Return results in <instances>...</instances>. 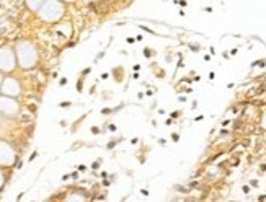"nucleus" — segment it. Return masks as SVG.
Listing matches in <instances>:
<instances>
[{
	"label": "nucleus",
	"instance_id": "obj_11",
	"mask_svg": "<svg viewBox=\"0 0 266 202\" xmlns=\"http://www.w3.org/2000/svg\"><path fill=\"white\" fill-rule=\"evenodd\" d=\"M101 161H103V160H101V158H98V160H95V161H93L92 170H98V168L101 166Z\"/></svg>",
	"mask_w": 266,
	"mask_h": 202
},
{
	"label": "nucleus",
	"instance_id": "obj_4",
	"mask_svg": "<svg viewBox=\"0 0 266 202\" xmlns=\"http://www.w3.org/2000/svg\"><path fill=\"white\" fill-rule=\"evenodd\" d=\"M18 160V152L15 149V145L5 141V139H0V168H13Z\"/></svg>",
	"mask_w": 266,
	"mask_h": 202
},
{
	"label": "nucleus",
	"instance_id": "obj_18",
	"mask_svg": "<svg viewBox=\"0 0 266 202\" xmlns=\"http://www.w3.org/2000/svg\"><path fill=\"white\" fill-rule=\"evenodd\" d=\"M261 127H263V129L266 130V113H264V114L261 116Z\"/></svg>",
	"mask_w": 266,
	"mask_h": 202
},
{
	"label": "nucleus",
	"instance_id": "obj_16",
	"mask_svg": "<svg viewBox=\"0 0 266 202\" xmlns=\"http://www.w3.org/2000/svg\"><path fill=\"white\" fill-rule=\"evenodd\" d=\"M92 134H95V136H97V134H101V129H100L98 126H93V127H92Z\"/></svg>",
	"mask_w": 266,
	"mask_h": 202
},
{
	"label": "nucleus",
	"instance_id": "obj_38",
	"mask_svg": "<svg viewBox=\"0 0 266 202\" xmlns=\"http://www.w3.org/2000/svg\"><path fill=\"white\" fill-rule=\"evenodd\" d=\"M36 155H38V153H36V152H35V153H33V155H31V157H29V161H31V160H35V158H36Z\"/></svg>",
	"mask_w": 266,
	"mask_h": 202
},
{
	"label": "nucleus",
	"instance_id": "obj_24",
	"mask_svg": "<svg viewBox=\"0 0 266 202\" xmlns=\"http://www.w3.org/2000/svg\"><path fill=\"white\" fill-rule=\"evenodd\" d=\"M79 172H80V173L87 172V165H80V166H79Z\"/></svg>",
	"mask_w": 266,
	"mask_h": 202
},
{
	"label": "nucleus",
	"instance_id": "obj_19",
	"mask_svg": "<svg viewBox=\"0 0 266 202\" xmlns=\"http://www.w3.org/2000/svg\"><path fill=\"white\" fill-rule=\"evenodd\" d=\"M108 130L109 132H116V130H118V127H116L114 124H108Z\"/></svg>",
	"mask_w": 266,
	"mask_h": 202
},
{
	"label": "nucleus",
	"instance_id": "obj_32",
	"mask_svg": "<svg viewBox=\"0 0 266 202\" xmlns=\"http://www.w3.org/2000/svg\"><path fill=\"white\" fill-rule=\"evenodd\" d=\"M140 194H142V196H149V191L147 189H142V191H140Z\"/></svg>",
	"mask_w": 266,
	"mask_h": 202
},
{
	"label": "nucleus",
	"instance_id": "obj_26",
	"mask_svg": "<svg viewBox=\"0 0 266 202\" xmlns=\"http://www.w3.org/2000/svg\"><path fill=\"white\" fill-rule=\"evenodd\" d=\"M101 113H103V114H111V113H113V110H109V108H105V110L101 111Z\"/></svg>",
	"mask_w": 266,
	"mask_h": 202
},
{
	"label": "nucleus",
	"instance_id": "obj_2",
	"mask_svg": "<svg viewBox=\"0 0 266 202\" xmlns=\"http://www.w3.org/2000/svg\"><path fill=\"white\" fill-rule=\"evenodd\" d=\"M66 4L64 2H57V0H46L43 2L40 12H38V18H40L43 23H48V25H52V23H59L62 18L66 17Z\"/></svg>",
	"mask_w": 266,
	"mask_h": 202
},
{
	"label": "nucleus",
	"instance_id": "obj_30",
	"mask_svg": "<svg viewBox=\"0 0 266 202\" xmlns=\"http://www.w3.org/2000/svg\"><path fill=\"white\" fill-rule=\"evenodd\" d=\"M178 116H180V111H175V113H171V118H173V119H176V118H178Z\"/></svg>",
	"mask_w": 266,
	"mask_h": 202
},
{
	"label": "nucleus",
	"instance_id": "obj_15",
	"mask_svg": "<svg viewBox=\"0 0 266 202\" xmlns=\"http://www.w3.org/2000/svg\"><path fill=\"white\" fill-rule=\"evenodd\" d=\"M116 144H118V142H116V141H109V144L106 145V149H108V150L114 149V147H116Z\"/></svg>",
	"mask_w": 266,
	"mask_h": 202
},
{
	"label": "nucleus",
	"instance_id": "obj_34",
	"mask_svg": "<svg viewBox=\"0 0 266 202\" xmlns=\"http://www.w3.org/2000/svg\"><path fill=\"white\" fill-rule=\"evenodd\" d=\"M134 41H136L134 38H128V43H129V44H132V43H134Z\"/></svg>",
	"mask_w": 266,
	"mask_h": 202
},
{
	"label": "nucleus",
	"instance_id": "obj_27",
	"mask_svg": "<svg viewBox=\"0 0 266 202\" xmlns=\"http://www.w3.org/2000/svg\"><path fill=\"white\" fill-rule=\"evenodd\" d=\"M92 72V69L88 67V69H85V71H82V75H88Z\"/></svg>",
	"mask_w": 266,
	"mask_h": 202
},
{
	"label": "nucleus",
	"instance_id": "obj_41",
	"mask_svg": "<svg viewBox=\"0 0 266 202\" xmlns=\"http://www.w3.org/2000/svg\"><path fill=\"white\" fill-rule=\"evenodd\" d=\"M2 82H4V75L0 74V85H2Z\"/></svg>",
	"mask_w": 266,
	"mask_h": 202
},
{
	"label": "nucleus",
	"instance_id": "obj_29",
	"mask_svg": "<svg viewBox=\"0 0 266 202\" xmlns=\"http://www.w3.org/2000/svg\"><path fill=\"white\" fill-rule=\"evenodd\" d=\"M70 178H72V180H77V178H79V173H77V172H74L72 175H70Z\"/></svg>",
	"mask_w": 266,
	"mask_h": 202
},
{
	"label": "nucleus",
	"instance_id": "obj_40",
	"mask_svg": "<svg viewBox=\"0 0 266 202\" xmlns=\"http://www.w3.org/2000/svg\"><path fill=\"white\" fill-rule=\"evenodd\" d=\"M258 200H260V202H263V200H266V196H260V197H258Z\"/></svg>",
	"mask_w": 266,
	"mask_h": 202
},
{
	"label": "nucleus",
	"instance_id": "obj_23",
	"mask_svg": "<svg viewBox=\"0 0 266 202\" xmlns=\"http://www.w3.org/2000/svg\"><path fill=\"white\" fill-rule=\"evenodd\" d=\"M250 186H252V188H258V181L252 180V181H250Z\"/></svg>",
	"mask_w": 266,
	"mask_h": 202
},
{
	"label": "nucleus",
	"instance_id": "obj_12",
	"mask_svg": "<svg viewBox=\"0 0 266 202\" xmlns=\"http://www.w3.org/2000/svg\"><path fill=\"white\" fill-rule=\"evenodd\" d=\"M152 54H154V52H152L151 48H145V49H144V56H145L147 59H151V57H152Z\"/></svg>",
	"mask_w": 266,
	"mask_h": 202
},
{
	"label": "nucleus",
	"instance_id": "obj_13",
	"mask_svg": "<svg viewBox=\"0 0 266 202\" xmlns=\"http://www.w3.org/2000/svg\"><path fill=\"white\" fill-rule=\"evenodd\" d=\"M77 91H79V93L83 91V80H82V79H80L79 82H77Z\"/></svg>",
	"mask_w": 266,
	"mask_h": 202
},
{
	"label": "nucleus",
	"instance_id": "obj_10",
	"mask_svg": "<svg viewBox=\"0 0 266 202\" xmlns=\"http://www.w3.org/2000/svg\"><path fill=\"white\" fill-rule=\"evenodd\" d=\"M5 183H7V175H5V170L0 168V191L4 189Z\"/></svg>",
	"mask_w": 266,
	"mask_h": 202
},
{
	"label": "nucleus",
	"instance_id": "obj_6",
	"mask_svg": "<svg viewBox=\"0 0 266 202\" xmlns=\"http://www.w3.org/2000/svg\"><path fill=\"white\" fill-rule=\"evenodd\" d=\"M21 113V103L15 98L0 95V114L5 118H18Z\"/></svg>",
	"mask_w": 266,
	"mask_h": 202
},
{
	"label": "nucleus",
	"instance_id": "obj_28",
	"mask_svg": "<svg viewBox=\"0 0 266 202\" xmlns=\"http://www.w3.org/2000/svg\"><path fill=\"white\" fill-rule=\"evenodd\" d=\"M242 191H244L245 194H248L250 192V186H244V188H242Z\"/></svg>",
	"mask_w": 266,
	"mask_h": 202
},
{
	"label": "nucleus",
	"instance_id": "obj_25",
	"mask_svg": "<svg viewBox=\"0 0 266 202\" xmlns=\"http://www.w3.org/2000/svg\"><path fill=\"white\" fill-rule=\"evenodd\" d=\"M101 184H103L105 188H108V186L111 184V180H103V183H101Z\"/></svg>",
	"mask_w": 266,
	"mask_h": 202
},
{
	"label": "nucleus",
	"instance_id": "obj_14",
	"mask_svg": "<svg viewBox=\"0 0 266 202\" xmlns=\"http://www.w3.org/2000/svg\"><path fill=\"white\" fill-rule=\"evenodd\" d=\"M139 28H140V29H144V31H147V33H151V35H155V31H154V29L147 28V26H144V25H139Z\"/></svg>",
	"mask_w": 266,
	"mask_h": 202
},
{
	"label": "nucleus",
	"instance_id": "obj_22",
	"mask_svg": "<svg viewBox=\"0 0 266 202\" xmlns=\"http://www.w3.org/2000/svg\"><path fill=\"white\" fill-rule=\"evenodd\" d=\"M70 105H72V103H70V101H62V103H61V108H69Z\"/></svg>",
	"mask_w": 266,
	"mask_h": 202
},
{
	"label": "nucleus",
	"instance_id": "obj_7",
	"mask_svg": "<svg viewBox=\"0 0 266 202\" xmlns=\"http://www.w3.org/2000/svg\"><path fill=\"white\" fill-rule=\"evenodd\" d=\"M62 202H88V192L87 191H70L64 196Z\"/></svg>",
	"mask_w": 266,
	"mask_h": 202
},
{
	"label": "nucleus",
	"instance_id": "obj_1",
	"mask_svg": "<svg viewBox=\"0 0 266 202\" xmlns=\"http://www.w3.org/2000/svg\"><path fill=\"white\" fill-rule=\"evenodd\" d=\"M17 54V65L21 71H33L40 62V49L31 40H20L13 46Z\"/></svg>",
	"mask_w": 266,
	"mask_h": 202
},
{
	"label": "nucleus",
	"instance_id": "obj_37",
	"mask_svg": "<svg viewBox=\"0 0 266 202\" xmlns=\"http://www.w3.org/2000/svg\"><path fill=\"white\" fill-rule=\"evenodd\" d=\"M59 83H61V85H66V83H67V79H61Z\"/></svg>",
	"mask_w": 266,
	"mask_h": 202
},
{
	"label": "nucleus",
	"instance_id": "obj_17",
	"mask_svg": "<svg viewBox=\"0 0 266 202\" xmlns=\"http://www.w3.org/2000/svg\"><path fill=\"white\" fill-rule=\"evenodd\" d=\"M175 189H176V191H180V192H190V189L183 188V186H175Z\"/></svg>",
	"mask_w": 266,
	"mask_h": 202
},
{
	"label": "nucleus",
	"instance_id": "obj_9",
	"mask_svg": "<svg viewBox=\"0 0 266 202\" xmlns=\"http://www.w3.org/2000/svg\"><path fill=\"white\" fill-rule=\"evenodd\" d=\"M41 5H43V0H38V2H25V7H26L29 12H33V13L40 12Z\"/></svg>",
	"mask_w": 266,
	"mask_h": 202
},
{
	"label": "nucleus",
	"instance_id": "obj_21",
	"mask_svg": "<svg viewBox=\"0 0 266 202\" xmlns=\"http://www.w3.org/2000/svg\"><path fill=\"white\" fill-rule=\"evenodd\" d=\"M190 49H193V52H198L199 46H198V44H190Z\"/></svg>",
	"mask_w": 266,
	"mask_h": 202
},
{
	"label": "nucleus",
	"instance_id": "obj_33",
	"mask_svg": "<svg viewBox=\"0 0 266 202\" xmlns=\"http://www.w3.org/2000/svg\"><path fill=\"white\" fill-rule=\"evenodd\" d=\"M137 142H139V139H132V141H131V144H132V145H136Z\"/></svg>",
	"mask_w": 266,
	"mask_h": 202
},
{
	"label": "nucleus",
	"instance_id": "obj_5",
	"mask_svg": "<svg viewBox=\"0 0 266 202\" xmlns=\"http://www.w3.org/2000/svg\"><path fill=\"white\" fill-rule=\"evenodd\" d=\"M21 93H23V87H21L20 79H17V77H13V75L4 77V82L0 85V95L17 99L18 96H21Z\"/></svg>",
	"mask_w": 266,
	"mask_h": 202
},
{
	"label": "nucleus",
	"instance_id": "obj_3",
	"mask_svg": "<svg viewBox=\"0 0 266 202\" xmlns=\"http://www.w3.org/2000/svg\"><path fill=\"white\" fill-rule=\"evenodd\" d=\"M17 67V54H15L13 46H0V74H13Z\"/></svg>",
	"mask_w": 266,
	"mask_h": 202
},
{
	"label": "nucleus",
	"instance_id": "obj_20",
	"mask_svg": "<svg viewBox=\"0 0 266 202\" xmlns=\"http://www.w3.org/2000/svg\"><path fill=\"white\" fill-rule=\"evenodd\" d=\"M171 139H173V142H178V141H180V134L173 132V134H171Z\"/></svg>",
	"mask_w": 266,
	"mask_h": 202
},
{
	"label": "nucleus",
	"instance_id": "obj_42",
	"mask_svg": "<svg viewBox=\"0 0 266 202\" xmlns=\"http://www.w3.org/2000/svg\"><path fill=\"white\" fill-rule=\"evenodd\" d=\"M120 202H126V197H123V199H121Z\"/></svg>",
	"mask_w": 266,
	"mask_h": 202
},
{
	"label": "nucleus",
	"instance_id": "obj_35",
	"mask_svg": "<svg viewBox=\"0 0 266 202\" xmlns=\"http://www.w3.org/2000/svg\"><path fill=\"white\" fill-rule=\"evenodd\" d=\"M101 57H105V52H100L98 56H97V59H101Z\"/></svg>",
	"mask_w": 266,
	"mask_h": 202
},
{
	"label": "nucleus",
	"instance_id": "obj_36",
	"mask_svg": "<svg viewBox=\"0 0 266 202\" xmlns=\"http://www.w3.org/2000/svg\"><path fill=\"white\" fill-rule=\"evenodd\" d=\"M165 142H167L165 139H160V141H159V144H160V145H165Z\"/></svg>",
	"mask_w": 266,
	"mask_h": 202
},
{
	"label": "nucleus",
	"instance_id": "obj_39",
	"mask_svg": "<svg viewBox=\"0 0 266 202\" xmlns=\"http://www.w3.org/2000/svg\"><path fill=\"white\" fill-rule=\"evenodd\" d=\"M132 69H134V71L137 72V71H140V65H137V64H136V65H134V67H132Z\"/></svg>",
	"mask_w": 266,
	"mask_h": 202
},
{
	"label": "nucleus",
	"instance_id": "obj_8",
	"mask_svg": "<svg viewBox=\"0 0 266 202\" xmlns=\"http://www.w3.org/2000/svg\"><path fill=\"white\" fill-rule=\"evenodd\" d=\"M56 31L61 33V38H64V40H69V38H72L74 35V28L70 23H59L56 26Z\"/></svg>",
	"mask_w": 266,
	"mask_h": 202
},
{
	"label": "nucleus",
	"instance_id": "obj_31",
	"mask_svg": "<svg viewBox=\"0 0 266 202\" xmlns=\"http://www.w3.org/2000/svg\"><path fill=\"white\" fill-rule=\"evenodd\" d=\"M108 77H109V74H101V77H100V79H101V80H106Z\"/></svg>",
	"mask_w": 266,
	"mask_h": 202
}]
</instances>
